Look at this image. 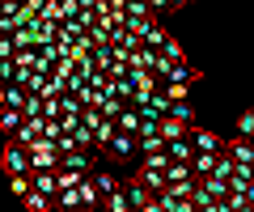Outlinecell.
I'll return each instance as SVG.
<instances>
[{
    "instance_id": "obj_1",
    "label": "cell",
    "mask_w": 254,
    "mask_h": 212,
    "mask_svg": "<svg viewBox=\"0 0 254 212\" xmlns=\"http://www.w3.org/2000/svg\"><path fill=\"white\" fill-rule=\"evenodd\" d=\"M0 161H4V174H30V166H34L30 161V148L17 144V140H4V157Z\"/></svg>"
},
{
    "instance_id": "obj_2",
    "label": "cell",
    "mask_w": 254,
    "mask_h": 212,
    "mask_svg": "<svg viewBox=\"0 0 254 212\" xmlns=\"http://www.w3.org/2000/svg\"><path fill=\"white\" fill-rule=\"evenodd\" d=\"M30 161H34V166L30 170H60V148H55V140H38L34 148H30Z\"/></svg>"
},
{
    "instance_id": "obj_3",
    "label": "cell",
    "mask_w": 254,
    "mask_h": 212,
    "mask_svg": "<svg viewBox=\"0 0 254 212\" xmlns=\"http://www.w3.org/2000/svg\"><path fill=\"white\" fill-rule=\"evenodd\" d=\"M190 140H195V153H225L229 140L216 136V132H203V128H190Z\"/></svg>"
},
{
    "instance_id": "obj_4",
    "label": "cell",
    "mask_w": 254,
    "mask_h": 212,
    "mask_svg": "<svg viewBox=\"0 0 254 212\" xmlns=\"http://www.w3.org/2000/svg\"><path fill=\"white\" fill-rule=\"evenodd\" d=\"M102 153H110V157H140V136H131V132H119V136L110 140Z\"/></svg>"
},
{
    "instance_id": "obj_5",
    "label": "cell",
    "mask_w": 254,
    "mask_h": 212,
    "mask_svg": "<svg viewBox=\"0 0 254 212\" xmlns=\"http://www.w3.org/2000/svg\"><path fill=\"white\" fill-rule=\"evenodd\" d=\"M21 123H26V111L21 106H0V136H17L21 132Z\"/></svg>"
},
{
    "instance_id": "obj_6",
    "label": "cell",
    "mask_w": 254,
    "mask_h": 212,
    "mask_svg": "<svg viewBox=\"0 0 254 212\" xmlns=\"http://www.w3.org/2000/svg\"><path fill=\"white\" fill-rule=\"evenodd\" d=\"M13 140H17V144H26V148H34L38 140H47V119H26V123H21V132H17Z\"/></svg>"
},
{
    "instance_id": "obj_7",
    "label": "cell",
    "mask_w": 254,
    "mask_h": 212,
    "mask_svg": "<svg viewBox=\"0 0 254 212\" xmlns=\"http://www.w3.org/2000/svg\"><path fill=\"white\" fill-rule=\"evenodd\" d=\"M30 178H34V191L60 200V174H55V170H30Z\"/></svg>"
},
{
    "instance_id": "obj_8",
    "label": "cell",
    "mask_w": 254,
    "mask_h": 212,
    "mask_svg": "<svg viewBox=\"0 0 254 212\" xmlns=\"http://www.w3.org/2000/svg\"><path fill=\"white\" fill-rule=\"evenodd\" d=\"M123 195H127V204H131V208H136V212L144 208V204H153V200H157V195L148 191V187L140 183V178H131V183H123Z\"/></svg>"
},
{
    "instance_id": "obj_9",
    "label": "cell",
    "mask_w": 254,
    "mask_h": 212,
    "mask_svg": "<svg viewBox=\"0 0 254 212\" xmlns=\"http://www.w3.org/2000/svg\"><path fill=\"white\" fill-rule=\"evenodd\" d=\"M136 178H140V183H144L153 195H161L165 187H170V174H165V170H153V166H140V170H136Z\"/></svg>"
},
{
    "instance_id": "obj_10",
    "label": "cell",
    "mask_w": 254,
    "mask_h": 212,
    "mask_svg": "<svg viewBox=\"0 0 254 212\" xmlns=\"http://www.w3.org/2000/svg\"><path fill=\"white\" fill-rule=\"evenodd\" d=\"M55 38H60V21H55V17H47V13H43V17L34 21V43H38V47H51Z\"/></svg>"
},
{
    "instance_id": "obj_11",
    "label": "cell",
    "mask_w": 254,
    "mask_h": 212,
    "mask_svg": "<svg viewBox=\"0 0 254 212\" xmlns=\"http://www.w3.org/2000/svg\"><path fill=\"white\" fill-rule=\"evenodd\" d=\"M229 153H233V161H237V166H254V140L233 136V140H229Z\"/></svg>"
},
{
    "instance_id": "obj_12",
    "label": "cell",
    "mask_w": 254,
    "mask_h": 212,
    "mask_svg": "<svg viewBox=\"0 0 254 212\" xmlns=\"http://www.w3.org/2000/svg\"><path fill=\"white\" fill-rule=\"evenodd\" d=\"M165 153H170V161H195V140H190V136L170 140V144H165Z\"/></svg>"
},
{
    "instance_id": "obj_13",
    "label": "cell",
    "mask_w": 254,
    "mask_h": 212,
    "mask_svg": "<svg viewBox=\"0 0 254 212\" xmlns=\"http://www.w3.org/2000/svg\"><path fill=\"white\" fill-rule=\"evenodd\" d=\"M119 132H131V136H140V123H144V111H140V106H127L123 115H119Z\"/></svg>"
},
{
    "instance_id": "obj_14",
    "label": "cell",
    "mask_w": 254,
    "mask_h": 212,
    "mask_svg": "<svg viewBox=\"0 0 254 212\" xmlns=\"http://www.w3.org/2000/svg\"><path fill=\"white\" fill-rule=\"evenodd\" d=\"M165 38H170V30L161 26V17H153V21L144 26V47H157V51H161V47H165Z\"/></svg>"
},
{
    "instance_id": "obj_15",
    "label": "cell",
    "mask_w": 254,
    "mask_h": 212,
    "mask_svg": "<svg viewBox=\"0 0 254 212\" xmlns=\"http://www.w3.org/2000/svg\"><path fill=\"white\" fill-rule=\"evenodd\" d=\"M21 204H26V212H60V204H55L51 195H43V191H30Z\"/></svg>"
},
{
    "instance_id": "obj_16",
    "label": "cell",
    "mask_w": 254,
    "mask_h": 212,
    "mask_svg": "<svg viewBox=\"0 0 254 212\" xmlns=\"http://www.w3.org/2000/svg\"><path fill=\"white\" fill-rule=\"evenodd\" d=\"M157 60H161V51H157V47H140L136 56H131V68H148V72H153Z\"/></svg>"
},
{
    "instance_id": "obj_17",
    "label": "cell",
    "mask_w": 254,
    "mask_h": 212,
    "mask_svg": "<svg viewBox=\"0 0 254 212\" xmlns=\"http://www.w3.org/2000/svg\"><path fill=\"white\" fill-rule=\"evenodd\" d=\"M216 157H220V153H195V161H190L195 178H208L212 170H216Z\"/></svg>"
},
{
    "instance_id": "obj_18",
    "label": "cell",
    "mask_w": 254,
    "mask_h": 212,
    "mask_svg": "<svg viewBox=\"0 0 254 212\" xmlns=\"http://www.w3.org/2000/svg\"><path fill=\"white\" fill-rule=\"evenodd\" d=\"M93 183H98V191H102V200H110V195H115L119 187H123V183H119L115 174H106V170H93Z\"/></svg>"
},
{
    "instance_id": "obj_19",
    "label": "cell",
    "mask_w": 254,
    "mask_h": 212,
    "mask_svg": "<svg viewBox=\"0 0 254 212\" xmlns=\"http://www.w3.org/2000/svg\"><path fill=\"white\" fill-rule=\"evenodd\" d=\"M195 81V68L187 64V60H182V64H170V81L165 85H190Z\"/></svg>"
},
{
    "instance_id": "obj_20",
    "label": "cell",
    "mask_w": 254,
    "mask_h": 212,
    "mask_svg": "<svg viewBox=\"0 0 254 212\" xmlns=\"http://www.w3.org/2000/svg\"><path fill=\"white\" fill-rule=\"evenodd\" d=\"M26 102H30V89H26V85H17V81L4 85V106H26Z\"/></svg>"
},
{
    "instance_id": "obj_21",
    "label": "cell",
    "mask_w": 254,
    "mask_h": 212,
    "mask_svg": "<svg viewBox=\"0 0 254 212\" xmlns=\"http://www.w3.org/2000/svg\"><path fill=\"white\" fill-rule=\"evenodd\" d=\"M161 136H165V140H182V136H190V128H187V123H178V119H170V115H165V119H161Z\"/></svg>"
},
{
    "instance_id": "obj_22",
    "label": "cell",
    "mask_w": 254,
    "mask_h": 212,
    "mask_svg": "<svg viewBox=\"0 0 254 212\" xmlns=\"http://www.w3.org/2000/svg\"><path fill=\"white\" fill-rule=\"evenodd\" d=\"M9 191L17 195V200H26V195L34 191V178H30V174H9Z\"/></svg>"
},
{
    "instance_id": "obj_23",
    "label": "cell",
    "mask_w": 254,
    "mask_h": 212,
    "mask_svg": "<svg viewBox=\"0 0 254 212\" xmlns=\"http://www.w3.org/2000/svg\"><path fill=\"white\" fill-rule=\"evenodd\" d=\"M64 93H68V81H64V76H47L43 81V98H64Z\"/></svg>"
},
{
    "instance_id": "obj_24",
    "label": "cell",
    "mask_w": 254,
    "mask_h": 212,
    "mask_svg": "<svg viewBox=\"0 0 254 212\" xmlns=\"http://www.w3.org/2000/svg\"><path fill=\"white\" fill-rule=\"evenodd\" d=\"M161 56L170 60V64H182V60H187V51H182V43L170 34V38H165V47H161Z\"/></svg>"
},
{
    "instance_id": "obj_25",
    "label": "cell",
    "mask_w": 254,
    "mask_h": 212,
    "mask_svg": "<svg viewBox=\"0 0 254 212\" xmlns=\"http://www.w3.org/2000/svg\"><path fill=\"white\" fill-rule=\"evenodd\" d=\"M170 119H178V123H187V128H195V111H190V102H174V106H170Z\"/></svg>"
},
{
    "instance_id": "obj_26",
    "label": "cell",
    "mask_w": 254,
    "mask_h": 212,
    "mask_svg": "<svg viewBox=\"0 0 254 212\" xmlns=\"http://www.w3.org/2000/svg\"><path fill=\"white\" fill-rule=\"evenodd\" d=\"M60 208H85V200H81V187H68V191H60Z\"/></svg>"
},
{
    "instance_id": "obj_27",
    "label": "cell",
    "mask_w": 254,
    "mask_h": 212,
    "mask_svg": "<svg viewBox=\"0 0 254 212\" xmlns=\"http://www.w3.org/2000/svg\"><path fill=\"white\" fill-rule=\"evenodd\" d=\"M237 136L254 140V111H242V115H237Z\"/></svg>"
},
{
    "instance_id": "obj_28",
    "label": "cell",
    "mask_w": 254,
    "mask_h": 212,
    "mask_svg": "<svg viewBox=\"0 0 254 212\" xmlns=\"http://www.w3.org/2000/svg\"><path fill=\"white\" fill-rule=\"evenodd\" d=\"M13 43H17V47H38L34 43V26H21L17 34H13Z\"/></svg>"
},
{
    "instance_id": "obj_29",
    "label": "cell",
    "mask_w": 254,
    "mask_h": 212,
    "mask_svg": "<svg viewBox=\"0 0 254 212\" xmlns=\"http://www.w3.org/2000/svg\"><path fill=\"white\" fill-rule=\"evenodd\" d=\"M17 56V43H13V34H0V60H13Z\"/></svg>"
},
{
    "instance_id": "obj_30",
    "label": "cell",
    "mask_w": 254,
    "mask_h": 212,
    "mask_svg": "<svg viewBox=\"0 0 254 212\" xmlns=\"http://www.w3.org/2000/svg\"><path fill=\"white\" fill-rule=\"evenodd\" d=\"M165 89H170V98H174V102H187V93H190V85H165Z\"/></svg>"
},
{
    "instance_id": "obj_31",
    "label": "cell",
    "mask_w": 254,
    "mask_h": 212,
    "mask_svg": "<svg viewBox=\"0 0 254 212\" xmlns=\"http://www.w3.org/2000/svg\"><path fill=\"white\" fill-rule=\"evenodd\" d=\"M148 4H153V13H161V9H174L170 0H148Z\"/></svg>"
},
{
    "instance_id": "obj_32",
    "label": "cell",
    "mask_w": 254,
    "mask_h": 212,
    "mask_svg": "<svg viewBox=\"0 0 254 212\" xmlns=\"http://www.w3.org/2000/svg\"><path fill=\"white\" fill-rule=\"evenodd\" d=\"M170 4H174V9H182V4H190V0H170Z\"/></svg>"
},
{
    "instance_id": "obj_33",
    "label": "cell",
    "mask_w": 254,
    "mask_h": 212,
    "mask_svg": "<svg viewBox=\"0 0 254 212\" xmlns=\"http://www.w3.org/2000/svg\"><path fill=\"white\" fill-rule=\"evenodd\" d=\"M85 212H106V204H98V208H85Z\"/></svg>"
},
{
    "instance_id": "obj_34",
    "label": "cell",
    "mask_w": 254,
    "mask_h": 212,
    "mask_svg": "<svg viewBox=\"0 0 254 212\" xmlns=\"http://www.w3.org/2000/svg\"><path fill=\"white\" fill-rule=\"evenodd\" d=\"M60 212H85V208H60Z\"/></svg>"
},
{
    "instance_id": "obj_35",
    "label": "cell",
    "mask_w": 254,
    "mask_h": 212,
    "mask_svg": "<svg viewBox=\"0 0 254 212\" xmlns=\"http://www.w3.org/2000/svg\"><path fill=\"white\" fill-rule=\"evenodd\" d=\"M0 34H4V30H0Z\"/></svg>"
}]
</instances>
